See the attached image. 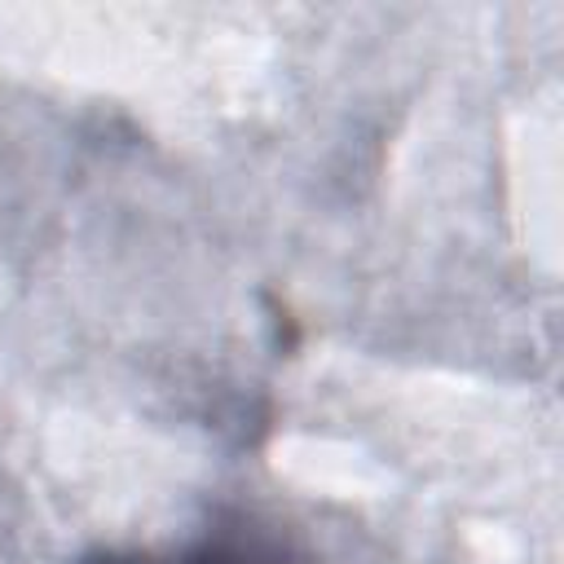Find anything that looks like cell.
Masks as SVG:
<instances>
[{"mask_svg": "<svg viewBox=\"0 0 564 564\" xmlns=\"http://www.w3.org/2000/svg\"><path fill=\"white\" fill-rule=\"evenodd\" d=\"M79 564H295L273 538L247 529H216L181 555H150V551H97Z\"/></svg>", "mask_w": 564, "mask_h": 564, "instance_id": "obj_1", "label": "cell"}]
</instances>
